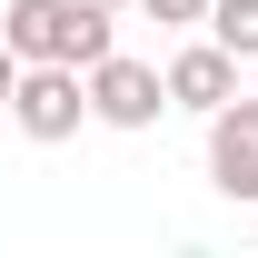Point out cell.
Listing matches in <instances>:
<instances>
[{
  "mask_svg": "<svg viewBox=\"0 0 258 258\" xmlns=\"http://www.w3.org/2000/svg\"><path fill=\"white\" fill-rule=\"evenodd\" d=\"M159 80H169V109H199V119H209L219 99H238V60H228L219 40H189V50H179Z\"/></svg>",
  "mask_w": 258,
  "mask_h": 258,
  "instance_id": "5",
  "label": "cell"
},
{
  "mask_svg": "<svg viewBox=\"0 0 258 258\" xmlns=\"http://www.w3.org/2000/svg\"><path fill=\"white\" fill-rule=\"evenodd\" d=\"M139 10H149L159 30H199V20H209V0H139Z\"/></svg>",
  "mask_w": 258,
  "mask_h": 258,
  "instance_id": "7",
  "label": "cell"
},
{
  "mask_svg": "<svg viewBox=\"0 0 258 258\" xmlns=\"http://www.w3.org/2000/svg\"><path fill=\"white\" fill-rule=\"evenodd\" d=\"M209 189L219 199H258V90L209 109Z\"/></svg>",
  "mask_w": 258,
  "mask_h": 258,
  "instance_id": "4",
  "label": "cell"
},
{
  "mask_svg": "<svg viewBox=\"0 0 258 258\" xmlns=\"http://www.w3.org/2000/svg\"><path fill=\"white\" fill-rule=\"evenodd\" d=\"M199 30L219 40L228 60H258V0H209V20H199Z\"/></svg>",
  "mask_w": 258,
  "mask_h": 258,
  "instance_id": "6",
  "label": "cell"
},
{
  "mask_svg": "<svg viewBox=\"0 0 258 258\" xmlns=\"http://www.w3.org/2000/svg\"><path fill=\"white\" fill-rule=\"evenodd\" d=\"M99 10H129V0H99Z\"/></svg>",
  "mask_w": 258,
  "mask_h": 258,
  "instance_id": "9",
  "label": "cell"
},
{
  "mask_svg": "<svg viewBox=\"0 0 258 258\" xmlns=\"http://www.w3.org/2000/svg\"><path fill=\"white\" fill-rule=\"evenodd\" d=\"M109 20H119V10H99V0H10V10H0V40H10V60H70V70H90L99 50H119Z\"/></svg>",
  "mask_w": 258,
  "mask_h": 258,
  "instance_id": "1",
  "label": "cell"
},
{
  "mask_svg": "<svg viewBox=\"0 0 258 258\" xmlns=\"http://www.w3.org/2000/svg\"><path fill=\"white\" fill-rule=\"evenodd\" d=\"M80 80H90V119L99 129H159V109H169V80L149 60H129V50H99Z\"/></svg>",
  "mask_w": 258,
  "mask_h": 258,
  "instance_id": "3",
  "label": "cell"
},
{
  "mask_svg": "<svg viewBox=\"0 0 258 258\" xmlns=\"http://www.w3.org/2000/svg\"><path fill=\"white\" fill-rule=\"evenodd\" d=\"M10 80H20V60H10V40H0V109H10Z\"/></svg>",
  "mask_w": 258,
  "mask_h": 258,
  "instance_id": "8",
  "label": "cell"
},
{
  "mask_svg": "<svg viewBox=\"0 0 258 258\" xmlns=\"http://www.w3.org/2000/svg\"><path fill=\"white\" fill-rule=\"evenodd\" d=\"M10 119H20V139L60 149L70 129L90 119V80H80L70 60H20V80H10Z\"/></svg>",
  "mask_w": 258,
  "mask_h": 258,
  "instance_id": "2",
  "label": "cell"
}]
</instances>
